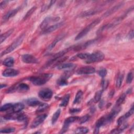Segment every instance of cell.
Returning a JSON list of instances; mask_svg holds the SVG:
<instances>
[{"instance_id": "cell-33", "label": "cell", "mask_w": 134, "mask_h": 134, "mask_svg": "<svg viewBox=\"0 0 134 134\" xmlns=\"http://www.w3.org/2000/svg\"><path fill=\"white\" fill-rule=\"evenodd\" d=\"M36 7L35 6H34V7H31L27 12L26 14L25 15V16L23 18V20H26L28 17H29L32 14V13L35 12V10H36Z\"/></svg>"}, {"instance_id": "cell-8", "label": "cell", "mask_w": 134, "mask_h": 134, "mask_svg": "<svg viewBox=\"0 0 134 134\" xmlns=\"http://www.w3.org/2000/svg\"><path fill=\"white\" fill-rule=\"evenodd\" d=\"M79 117H77V116L70 117L68 118H66L64 122V125H63V128H62L60 133H64L66 131L68 130L70 124L72 123V122H74L78 120H79Z\"/></svg>"}, {"instance_id": "cell-30", "label": "cell", "mask_w": 134, "mask_h": 134, "mask_svg": "<svg viewBox=\"0 0 134 134\" xmlns=\"http://www.w3.org/2000/svg\"><path fill=\"white\" fill-rule=\"evenodd\" d=\"M13 106V105L12 104H10V103L5 104H4V105H3V106H1V109H0V110H1V111H4L9 110L10 109H12Z\"/></svg>"}, {"instance_id": "cell-47", "label": "cell", "mask_w": 134, "mask_h": 134, "mask_svg": "<svg viewBox=\"0 0 134 134\" xmlns=\"http://www.w3.org/2000/svg\"><path fill=\"white\" fill-rule=\"evenodd\" d=\"M100 100V102L99 104V107L100 108H102L103 107V106H104V102H103V100Z\"/></svg>"}, {"instance_id": "cell-21", "label": "cell", "mask_w": 134, "mask_h": 134, "mask_svg": "<svg viewBox=\"0 0 134 134\" xmlns=\"http://www.w3.org/2000/svg\"><path fill=\"white\" fill-rule=\"evenodd\" d=\"M16 90H19L20 91H26L29 89V86L25 83H20L16 86Z\"/></svg>"}, {"instance_id": "cell-4", "label": "cell", "mask_w": 134, "mask_h": 134, "mask_svg": "<svg viewBox=\"0 0 134 134\" xmlns=\"http://www.w3.org/2000/svg\"><path fill=\"white\" fill-rule=\"evenodd\" d=\"M100 21V19H97L95 20H94L92 23L87 25L85 28H84L79 34H78L76 37L75 38V40H78L81 38H82L83 37H84L88 32H90L96 25H97L99 23Z\"/></svg>"}, {"instance_id": "cell-18", "label": "cell", "mask_w": 134, "mask_h": 134, "mask_svg": "<svg viewBox=\"0 0 134 134\" xmlns=\"http://www.w3.org/2000/svg\"><path fill=\"white\" fill-rule=\"evenodd\" d=\"M74 65L72 63H62L59 65L57 69L59 70H65V69H72L74 68Z\"/></svg>"}, {"instance_id": "cell-25", "label": "cell", "mask_w": 134, "mask_h": 134, "mask_svg": "<svg viewBox=\"0 0 134 134\" xmlns=\"http://www.w3.org/2000/svg\"><path fill=\"white\" fill-rule=\"evenodd\" d=\"M69 99H70V95L68 94L65 95L62 98L60 105L62 107L66 106L68 105V103L69 102Z\"/></svg>"}, {"instance_id": "cell-27", "label": "cell", "mask_w": 134, "mask_h": 134, "mask_svg": "<svg viewBox=\"0 0 134 134\" xmlns=\"http://www.w3.org/2000/svg\"><path fill=\"white\" fill-rule=\"evenodd\" d=\"M88 132V129L85 127H80L77 128L75 132L76 133H86Z\"/></svg>"}, {"instance_id": "cell-23", "label": "cell", "mask_w": 134, "mask_h": 134, "mask_svg": "<svg viewBox=\"0 0 134 134\" xmlns=\"http://www.w3.org/2000/svg\"><path fill=\"white\" fill-rule=\"evenodd\" d=\"M60 113H61V110L60 109H58V110L55 111V112L53 114L51 119V122L52 124H54L55 122H56V121H57V120L58 119L60 116Z\"/></svg>"}, {"instance_id": "cell-7", "label": "cell", "mask_w": 134, "mask_h": 134, "mask_svg": "<svg viewBox=\"0 0 134 134\" xmlns=\"http://www.w3.org/2000/svg\"><path fill=\"white\" fill-rule=\"evenodd\" d=\"M21 60L24 62L29 64H35L39 62L37 58L29 54H25L21 56Z\"/></svg>"}, {"instance_id": "cell-36", "label": "cell", "mask_w": 134, "mask_h": 134, "mask_svg": "<svg viewBox=\"0 0 134 134\" xmlns=\"http://www.w3.org/2000/svg\"><path fill=\"white\" fill-rule=\"evenodd\" d=\"M89 119V116L86 115L84 116H82L81 117H79V119L78 120H79V123L80 124H83L86 121H87Z\"/></svg>"}, {"instance_id": "cell-44", "label": "cell", "mask_w": 134, "mask_h": 134, "mask_svg": "<svg viewBox=\"0 0 134 134\" xmlns=\"http://www.w3.org/2000/svg\"><path fill=\"white\" fill-rule=\"evenodd\" d=\"M81 111V109L80 108H70L69 110V112L71 114H74L79 113Z\"/></svg>"}, {"instance_id": "cell-2", "label": "cell", "mask_w": 134, "mask_h": 134, "mask_svg": "<svg viewBox=\"0 0 134 134\" xmlns=\"http://www.w3.org/2000/svg\"><path fill=\"white\" fill-rule=\"evenodd\" d=\"M104 53L99 51L94 52L92 53H88V56L85 60V62L87 63L97 62L102 61L104 59Z\"/></svg>"}, {"instance_id": "cell-39", "label": "cell", "mask_w": 134, "mask_h": 134, "mask_svg": "<svg viewBox=\"0 0 134 134\" xmlns=\"http://www.w3.org/2000/svg\"><path fill=\"white\" fill-rule=\"evenodd\" d=\"M133 77V75L132 72H130L128 74V75H127V82L128 83H131V82L132 81Z\"/></svg>"}, {"instance_id": "cell-20", "label": "cell", "mask_w": 134, "mask_h": 134, "mask_svg": "<svg viewBox=\"0 0 134 134\" xmlns=\"http://www.w3.org/2000/svg\"><path fill=\"white\" fill-rule=\"evenodd\" d=\"M98 11L97 10H94V9H90V10H88L86 11H85L84 12H82L80 14L81 17H87V16H90L92 15H93L97 13Z\"/></svg>"}, {"instance_id": "cell-35", "label": "cell", "mask_w": 134, "mask_h": 134, "mask_svg": "<svg viewBox=\"0 0 134 134\" xmlns=\"http://www.w3.org/2000/svg\"><path fill=\"white\" fill-rule=\"evenodd\" d=\"M88 53H78L77 54V57L82 59V60H86V59L87 58L88 56Z\"/></svg>"}, {"instance_id": "cell-26", "label": "cell", "mask_w": 134, "mask_h": 134, "mask_svg": "<svg viewBox=\"0 0 134 134\" xmlns=\"http://www.w3.org/2000/svg\"><path fill=\"white\" fill-rule=\"evenodd\" d=\"M63 35H60L59 37H57L56 38H55L53 41V42L50 44L49 46L48 47V49L49 50H51L53 48H54V47H55V46L56 45V44L58 43V42L59 41L63 38Z\"/></svg>"}, {"instance_id": "cell-1", "label": "cell", "mask_w": 134, "mask_h": 134, "mask_svg": "<svg viewBox=\"0 0 134 134\" xmlns=\"http://www.w3.org/2000/svg\"><path fill=\"white\" fill-rule=\"evenodd\" d=\"M51 77V74H45L38 76H31L29 78V80L33 84L37 86H40L45 84Z\"/></svg>"}, {"instance_id": "cell-40", "label": "cell", "mask_w": 134, "mask_h": 134, "mask_svg": "<svg viewBox=\"0 0 134 134\" xmlns=\"http://www.w3.org/2000/svg\"><path fill=\"white\" fill-rule=\"evenodd\" d=\"M133 106L131 107V108L130 109V110L128 111V112H127L126 113V114H125L124 115V116H125V117L126 118V119H127V118H128V117H129L130 116H131L132 114H133Z\"/></svg>"}, {"instance_id": "cell-12", "label": "cell", "mask_w": 134, "mask_h": 134, "mask_svg": "<svg viewBox=\"0 0 134 134\" xmlns=\"http://www.w3.org/2000/svg\"><path fill=\"white\" fill-rule=\"evenodd\" d=\"M63 25V23H59L53 25L48 28H46V29H44L43 31H42V33L44 34H49L50 32H52V31L55 30L56 29L60 28L61 26H62Z\"/></svg>"}, {"instance_id": "cell-11", "label": "cell", "mask_w": 134, "mask_h": 134, "mask_svg": "<svg viewBox=\"0 0 134 134\" xmlns=\"http://www.w3.org/2000/svg\"><path fill=\"white\" fill-rule=\"evenodd\" d=\"M19 73V72L17 70L8 68L3 72L2 75L5 77H13L18 75Z\"/></svg>"}, {"instance_id": "cell-32", "label": "cell", "mask_w": 134, "mask_h": 134, "mask_svg": "<svg viewBox=\"0 0 134 134\" xmlns=\"http://www.w3.org/2000/svg\"><path fill=\"white\" fill-rule=\"evenodd\" d=\"M126 98V95L125 94H122L121 95L119 98L117 100L116 103V105L117 106H120V105H121L122 103H124V102L125 101Z\"/></svg>"}, {"instance_id": "cell-31", "label": "cell", "mask_w": 134, "mask_h": 134, "mask_svg": "<svg viewBox=\"0 0 134 134\" xmlns=\"http://www.w3.org/2000/svg\"><path fill=\"white\" fill-rule=\"evenodd\" d=\"M57 83L58 85L61 86H64L68 84V81L66 80V77L65 76L61 77L60 79H58Z\"/></svg>"}, {"instance_id": "cell-5", "label": "cell", "mask_w": 134, "mask_h": 134, "mask_svg": "<svg viewBox=\"0 0 134 134\" xmlns=\"http://www.w3.org/2000/svg\"><path fill=\"white\" fill-rule=\"evenodd\" d=\"M110 121L109 120L108 115L103 116L100 117L98 120L96 121L95 124V128L94 130V133H98L99 132V129L102 126L105 125L106 124L109 123Z\"/></svg>"}, {"instance_id": "cell-38", "label": "cell", "mask_w": 134, "mask_h": 134, "mask_svg": "<svg viewBox=\"0 0 134 134\" xmlns=\"http://www.w3.org/2000/svg\"><path fill=\"white\" fill-rule=\"evenodd\" d=\"M107 73V71L106 69H102L98 71V74L102 77H104Z\"/></svg>"}, {"instance_id": "cell-48", "label": "cell", "mask_w": 134, "mask_h": 134, "mask_svg": "<svg viewBox=\"0 0 134 134\" xmlns=\"http://www.w3.org/2000/svg\"><path fill=\"white\" fill-rule=\"evenodd\" d=\"M6 86V85H5V84H1V88H3V87H5Z\"/></svg>"}, {"instance_id": "cell-37", "label": "cell", "mask_w": 134, "mask_h": 134, "mask_svg": "<svg viewBox=\"0 0 134 134\" xmlns=\"http://www.w3.org/2000/svg\"><path fill=\"white\" fill-rule=\"evenodd\" d=\"M125 128H126V126H125V125L122 126V128H116L115 129H113L110 131L111 133H121L122 130H123Z\"/></svg>"}, {"instance_id": "cell-28", "label": "cell", "mask_w": 134, "mask_h": 134, "mask_svg": "<svg viewBox=\"0 0 134 134\" xmlns=\"http://www.w3.org/2000/svg\"><path fill=\"white\" fill-rule=\"evenodd\" d=\"M103 90H99L98 91H97L95 95H94V101L95 103H97L98 102H99V100H100V98H101V96L103 93Z\"/></svg>"}, {"instance_id": "cell-42", "label": "cell", "mask_w": 134, "mask_h": 134, "mask_svg": "<svg viewBox=\"0 0 134 134\" xmlns=\"http://www.w3.org/2000/svg\"><path fill=\"white\" fill-rule=\"evenodd\" d=\"M47 106H48L47 104L41 103V104L39 106V108H38L37 111H42L43 110H44V109L47 108Z\"/></svg>"}, {"instance_id": "cell-10", "label": "cell", "mask_w": 134, "mask_h": 134, "mask_svg": "<svg viewBox=\"0 0 134 134\" xmlns=\"http://www.w3.org/2000/svg\"><path fill=\"white\" fill-rule=\"evenodd\" d=\"M47 117V115L46 114H42L37 116L32 121V124L31 125V127L32 128H35L38 127L44 120L46 119Z\"/></svg>"}, {"instance_id": "cell-46", "label": "cell", "mask_w": 134, "mask_h": 134, "mask_svg": "<svg viewBox=\"0 0 134 134\" xmlns=\"http://www.w3.org/2000/svg\"><path fill=\"white\" fill-rule=\"evenodd\" d=\"M128 37H129V38L130 39H132L133 38V30H132L130 33L128 35Z\"/></svg>"}, {"instance_id": "cell-29", "label": "cell", "mask_w": 134, "mask_h": 134, "mask_svg": "<svg viewBox=\"0 0 134 134\" xmlns=\"http://www.w3.org/2000/svg\"><path fill=\"white\" fill-rule=\"evenodd\" d=\"M124 79V75L123 74H120L118 76V77L116 80V85L117 88H119L122 83V81Z\"/></svg>"}, {"instance_id": "cell-45", "label": "cell", "mask_w": 134, "mask_h": 134, "mask_svg": "<svg viewBox=\"0 0 134 134\" xmlns=\"http://www.w3.org/2000/svg\"><path fill=\"white\" fill-rule=\"evenodd\" d=\"M7 2H8V1H3L2 2H1V4H0V7H1V9H3V8L5 7V6L6 5Z\"/></svg>"}, {"instance_id": "cell-3", "label": "cell", "mask_w": 134, "mask_h": 134, "mask_svg": "<svg viewBox=\"0 0 134 134\" xmlns=\"http://www.w3.org/2000/svg\"><path fill=\"white\" fill-rule=\"evenodd\" d=\"M24 38H25V34H23V35H20L17 39H16L12 44H11L7 49H6L4 51H3L1 53V57H2V56H3L4 55H5L7 53H9L13 51L22 43Z\"/></svg>"}, {"instance_id": "cell-43", "label": "cell", "mask_w": 134, "mask_h": 134, "mask_svg": "<svg viewBox=\"0 0 134 134\" xmlns=\"http://www.w3.org/2000/svg\"><path fill=\"white\" fill-rule=\"evenodd\" d=\"M108 81L106 80H103L102 82V87L103 88V90H105V89L107 87L108 85Z\"/></svg>"}, {"instance_id": "cell-16", "label": "cell", "mask_w": 134, "mask_h": 134, "mask_svg": "<svg viewBox=\"0 0 134 134\" xmlns=\"http://www.w3.org/2000/svg\"><path fill=\"white\" fill-rule=\"evenodd\" d=\"M58 19H59V18H58L57 19H55L54 18H52L50 17H48L44 19L43 21L40 24V27L41 28H44L45 29L46 27L48 26V25L50 23L51 21H54V20H57Z\"/></svg>"}, {"instance_id": "cell-14", "label": "cell", "mask_w": 134, "mask_h": 134, "mask_svg": "<svg viewBox=\"0 0 134 134\" xmlns=\"http://www.w3.org/2000/svg\"><path fill=\"white\" fill-rule=\"evenodd\" d=\"M124 5V4L122 3H119L118 4L116 5V6H114L113 7L111 8L110 9H109V10H108L107 12L104 14V16H105V17H107L110 15H111L112 14L114 13L115 12H116V11L119 9L121 7H122V6Z\"/></svg>"}, {"instance_id": "cell-34", "label": "cell", "mask_w": 134, "mask_h": 134, "mask_svg": "<svg viewBox=\"0 0 134 134\" xmlns=\"http://www.w3.org/2000/svg\"><path fill=\"white\" fill-rule=\"evenodd\" d=\"M15 129L13 127H9V128H5L2 129L0 131L1 133H12L14 132Z\"/></svg>"}, {"instance_id": "cell-24", "label": "cell", "mask_w": 134, "mask_h": 134, "mask_svg": "<svg viewBox=\"0 0 134 134\" xmlns=\"http://www.w3.org/2000/svg\"><path fill=\"white\" fill-rule=\"evenodd\" d=\"M82 96H83V92L81 90L78 91L77 92L76 95H75V98H74V101H73V103L74 104H77V103H80L81 99H82Z\"/></svg>"}, {"instance_id": "cell-17", "label": "cell", "mask_w": 134, "mask_h": 134, "mask_svg": "<svg viewBox=\"0 0 134 134\" xmlns=\"http://www.w3.org/2000/svg\"><path fill=\"white\" fill-rule=\"evenodd\" d=\"M24 108V105L21 103H17L13 104L12 110L14 113H19Z\"/></svg>"}, {"instance_id": "cell-6", "label": "cell", "mask_w": 134, "mask_h": 134, "mask_svg": "<svg viewBox=\"0 0 134 134\" xmlns=\"http://www.w3.org/2000/svg\"><path fill=\"white\" fill-rule=\"evenodd\" d=\"M53 95L52 91L49 88H44L39 91L38 93L39 97L44 100L50 99Z\"/></svg>"}, {"instance_id": "cell-41", "label": "cell", "mask_w": 134, "mask_h": 134, "mask_svg": "<svg viewBox=\"0 0 134 134\" xmlns=\"http://www.w3.org/2000/svg\"><path fill=\"white\" fill-rule=\"evenodd\" d=\"M125 119H126V118L125 117L124 115L120 117L118 119V120H117V123L118 125V126H120L122 123H123V122L125 121Z\"/></svg>"}, {"instance_id": "cell-13", "label": "cell", "mask_w": 134, "mask_h": 134, "mask_svg": "<svg viewBox=\"0 0 134 134\" xmlns=\"http://www.w3.org/2000/svg\"><path fill=\"white\" fill-rule=\"evenodd\" d=\"M21 8V7H18L13 10H12L10 11H9L8 12H7L5 16H4V17H3V19L4 21H6L8 19H9L10 18L12 17L13 16H14L17 13L18 11L19 10V9Z\"/></svg>"}, {"instance_id": "cell-22", "label": "cell", "mask_w": 134, "mask_h": 134, "mask_svg": "<svg viewBox=\"0 0 134 134\" xmlns=\"http://www.w3.org/2000/svg\"><path fill=\"white\" fill-rule=\"evenodd\" d=\"M14 58L12 57H8L6 58L3 62V64L7 67L12 66L14 65Z\"/></svg>"}, {"instance_id": "cell-15", "label": "cell", "mask_w": 134, "mask_h": 134, "mask_svg": "<svg viewBox=\"0 0 134 134\" xmlns=\"http://www.w3.org/2000/svg\"><path fill=\"white\" fill-rule=\"evenodd\" d=\"M26 104L30 106H39L41 103L36 98H30L26 100Z\"/></svg>"}, {"instance_id": "cell-9", "label": "cell", "mask_w": 134, "mask_h": 134, "mask_svg": "<svg viewBox=\"0 0 134 134\" xmlns=\"http://www.w3.org/2000/svg\"><path fill=\"white\" fill-rule=\"evenodd\" d=\"M95 72L94 68L91 66H83L76 71V73L78 74H90Z\"/></svg>"}, {"instance_id": "cell-19", "label": "cell", "mask_w": 134, "mask_h": 134, "mask_svg": "<svg viewBox=\"0 0 134 134\" xmlns=\"http://www.w3.org/2000/svg\"><path fill=\"white\" fill-rule=\"evenodd\" d=\"M14 31V29H11L6 32L4 33L3 34L1 35L0 37V41H1V43H2L4 41H5Z\"/></svg>"}]
</instances>
